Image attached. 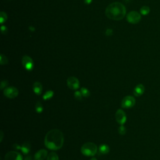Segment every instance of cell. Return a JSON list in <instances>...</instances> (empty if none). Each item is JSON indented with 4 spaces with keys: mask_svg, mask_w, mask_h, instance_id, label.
<instances>
[{
    "mask_svg": "<svg viewBox=\"0 0 160 160\" xmlns=\"http://www.w3.org/2000/svg\"><path fill=\"white\" fill-rule=\"evenodd\" d=\"M64 143V136L59 129H52L48 131L45 138V147L51 150L61 149Z\"/></svg>",
    "mask_w": 160,
    "mask_h": 160,
    "instance_id": "cell-1",
    "label": "cell"
},
{
    "mask_svg": "<svg viewBox=\"0 0 160 160\" xmlns=\"http://www.w3.org/2000/svg\"><path fill=\"white\" fill-rule=\"evenodd\" d=\"M127 10L125 6L121 3L115 2L109 4L105 11L106 16L112 20L120 21L126 15Z\"/></svg>",
    "mask_w": 160,
    "mask_h": 160,
    "instance_id": "cell-2",
    "label": "cell"
},
{
    "mask_svg": "<svg viewBox=\"0 0 160 160\" xmlns=\"http://www.w3.org/2000/svg\"><path fill=\"white\" fill-rule=\"evenodd\" d=\"M97 151H98V147L95 143L92 142H88L85 143L81 148L82 154L86 156H95L96 154Z\"/></svg>",
    "mask_w": 160,
    "mask_h": 160,
    "instance_id": "cell-3",
    "label": "cell"
},
{
    "mask_svg": "<svg viewBox=\"0 0 160 160\" xmlns=\"http://www.w3.org/2000/svg\"><path fill=\"white\" fill-rule=\"evenodd\" d=\"M136 103V100L133 96H125L121 101V107L125 109H129L133 108Z\"/></svg>",
    "mask_w": 160,
    "mask_h": 160,
    "instance_id": "cell-4",
    "label": "cell"
},
{
    "mask_svg": "<svg viewBox=\"0 0 160 160\" xmlns=\"http://www.w3.org/2000/svg\"><path fill=\"white\" fill-rule=\"evenodd\" d=\"M141 16L137 11H133L129 12L127 16V19L129 23L137 24L141 21Z\"/></svg>",
    "mask_w": 160,
    "mask_h": 160,
    "instance_id": "cell-5",
    "label": "cell"
},
{
    "mask_svg": "<svg viewBox=\"0 0 160 160\" xmlns=\"http://www.w3.org/2000/svg\"><path fill=\"white\" fill-rule=\"evenodd\" d=\"M4 95L8 98L13 99L18 96L19 94L18 89L14 86H9L3 90Z\"/></svg>",
    "mask_w": 160,
    "mask_h": 160,
    "instance_id": "cell-6",
    "label": "cell"
},
{
    "mask_svg": "<svg viewBox=\"0 0 160 160\" xmlns=\"http://www.w3.org/2000/svg\"><path fill=\"white\" fill-rule=\"evenodd\" d=\"M22 65L27 71H31L34 68V62L29 56L25 55L22 58Z\"/></svg>",
    "mask_w": 160,
    "mask_h": 160,
    "instance_id": "cell-7",
    "label": "cell"
},
{
    "mask_svg": "<svg viewBox=\"0 0 160 160\" xmlns=\"http://www.w3.org/2000/svg\"><path fill=\"white\" fill-rule=\"evenodd\" d=\"M67 85L72 90H77L80 88V81L77 78L71 76L67 80Z\"/></svg>",
    "mask_w": 160,
    "mask_h": 160,
    "instance_id": "cell-8",
    "label": "cell"
},
{
    "mask_svg": "<svg viewBox=\"0 0 160 160\" xmlns=\"http://www.w3.org/2000/svg\"><path fill=\"white\" fill-rule=\"evenodd\" d=\"M115 118L116 121L121 125H123L127 121V115L123 109H118L115 114Z\"/></svg>",
    "mask_w": 160,
    "mask_h": 160,
    "instance_id": "cell-9",
    "label": "cell"
},
{
    "mask_svg": "<svg viewBox=\"0 0 160 160\" xmlns=\"http://www.w3.org/2000/svg\"><path fill=\"white\" fill-rule=\"evenodd\" d=\"M4 160H23V157L19 153L16 151H10L6 154Z\"/></svg>",
    "mask_w": 160,
    "mask_h": 160,
    "instance_id": "cell-10",
    "label": "cell"
},
{
    "mask_svg": "<svg viewBox=\"0 0 160 160\" xmlns=\"http://www.w3.org/2000/svg\"><path fill=\"white\" fill-rule=\"evenodd\" d=\"M48 156V151L46 150H40L34 155V160H44Z\"/></svg>",
    "mask_w": 160,
    "mask_h": 160,
    "instance_id": "cell-11",
    "label": "cell"
},
{
    "mask_svg": "<svg viewBox=\"0 0 160 160\" xmlns=\"http://www.w3.org/2000/svg\"><path fill=\"white\" fill-rule=\"evenodd\" d=\"M33 89L34 93H35L36 95H40L43 92V86L41 83L38 81H36L34 83V84L33 85Z\"/></svg>",
    "mask_w": 160,
    "mask_h": 160,
    "instance_id": "cell-12",
    "label": "cell"
},
{
    "mask_svg": "<svg viewBox=\"0 0 160 160\" xmlns=\"http://www.w3.org/2000/svg\"><path fill=\"white\" fill-rule=\"evenodd\" d=\"M144 90L145 88L144 85L142 84H139L133 90V94L136 97L141 96L144 93Z\"/></svg>",
    "mask_w": 160,
    "mask_h": 160,
    "instance_id": "cell-13",
    "label": "cell"
},
{
    "mask_svg": "<svg viewBox=\"0 0 160 160\" xmlns=\"http://www.w3.org/2000/svg\"><path fill=\"white\" fill-rule=\"evenodd\" d=\"M20 150L22 151V153L24 155H28L29 153V152L30 151L31 145L29 143H28V142L24 143L22 146H21Z\"/></svg>",
    "mask_w": 160,
    "mask_h": 160,
    "instance_id": "cell-14",
    "label": "cell"
},
{
    "mask_svg": "<svg viewBox=\"0 0 160 160\" xmlns=\"http://www.w3.org/2000/svg\"><path fill=\"white\" fill-rule=\"evenodd\" d=\"M109 151H110V148L108 145L103 144L100 146L99 152L101 155H107L109 153Z\"/></svg>",
    "mask_w": 160,
    "mask_h": 160,
    "instance_id": "cell-15",
    "label": "cell"
},
{
    "mask_svg": "<svg viewBox=\"0 0 160 160\" xmlns=\"http://www.w3.org/2000/svg\"><path fill=\"white\" fill-rule=\"evenodd\" d=\"M53 96H54V92L52 91V90H49V91H47L44 94L43 98L44 100H48L51 99Z\"/></svg>",
    "mask_w": 160,
    "mask_h": 160,
    "instance_id": "cell-16",
    "label": "cell"
},
{
    "mask_svg": "<svg viewBox=\"0 0 160 160\" xmlns=\"http://www.w3.org/2000/svg\"><path fill=\"white\" fill-rule=\"evenodd\" d=\"M150 12V8L147 6H144L140 9V13L142 15L146 16L148 15Z\"/></svg>",
    "mask_w": 160,
    "mask_h": 160,
    "instance_id": "cell-17",
    "label": "cell"
},
{
    "mask_svg": "<svg viewBox=\"0 0 160 160\" xmlns=\"http://www.w3.org/2000/svg\"><path fill=\"white\" fill-rule=\"evenodd\" d=\"M47 160H59V156L55 152H51L47 156Z\"/></svg>",
    "mask_w": 160,
    "mask_h": 160,
    "instance_id": "cell-18",
    "label": "cell"
},
{
    "mask_svg": "<svg viewBox=\"0 0 160 160\" xmlns=\"http://www.w3.org/2000/svg\"><path fill=\"white\" fill-rule=\"evenodd\" d=\"M7 19H8V16H7V14L4 12L1 11L0 13V23L1 25H3L4 23H5Z\"/></svg>",
    "mask_w": 160,
    "mask_h": 160,
    "instance_id": "cell-19",
    "label": "cell"
},
{
    "mask_svg": "<svg viewBox=\"0 0 160 160\" xmlns=\"http://www.w3.org/2000/svg\"><path fill=\"white\" fill-rule=\"evenodd\" d=\"M35 110L38 113H41L43 111V106L40 101H38L35 105Z\"/></svg>",
    "mask_w": 160,
    "mask_h": 160,
    "instance_id": "cell-20",
    "label": "cell"
},
{
    "mask_svg": "<svg viewBox=\"0 0 160 160\" xmlns=\"http://www.w3.org/2000/svg\"><path fill=\"white\" fill-rule=\"evenodd\" d=\"M80 92L82 95L83 96V97H85V98H88V97L90 96V92L86 88H85V87L81 88L80 89Z\"/></svg>",
    "mask_w": 160,
    "mask_h": 160,
    "instance_id": "cell-21",
    "label": "cell"
},
{
    "mask_svg": "<svg viewBox=\"0 0 160 160\" xmlns=\"http://www.w3.org/2000/svg\"><path fill=\"white\" fill-rule=\"evenodd\" d=\"M8 63V58H7L6 57H5L3 54H1V55H0V64L1 65H4Z\"/></svg>",
    "mask_w": 160,
    "mask_h": 160,
    "instance_id": "cell-22",
    "label": "cell"
},
{
    "mask_svg": "<svg viewBox=\"0 0 160 160\" xmlns=\"http://www.w3.org/2000/svg\"><path fill=\"white\" fill-rule=\"evenodd\" d=\"M74 98H75L76 100H79V101L82 100L83 97V96L82 95L81 92H79V91H76V92H74Z\"/></svg>",
    "mask_w": 160,
    "mask_h": 160,
    "instance_id": "cell-23",
    "label": "cell"
},
{
    "mask_svg": "<svg viewBox=\"0 0 160 160\" xmlns=\"http://www.w3.org/2000/svg\"><path fill=\"white\" fill-rule=\"evenodd\" d=\"M118 133L121 135H124L127 133V129L123 125H121V126L118 128Z\"/></svg>",
    "mask_w": 160,
    "mask_h": 160,
    "instance_id": "cell-24",
    "label": "cell"
},
{
    "mask_svg": "<svg viewBox=\"0 0 160 160\" xmlns=\"http://www.w3.org/2000/svg\"><path fill=\"white\" fill-rule=\"evenodd\" d=\"M8 81L6 80H3L1 83V89H4L8 87Z\"/></svg>",
    "mask_w": 160,
    "mask_h": 160,
    "instance_id": "cell-25",
    "label": "cell"
},
{
    "mask_svg": "<svg viewBox=\"0 0 160 160\" xmlns=\"http://www.w3.org/2000/svg\"><path fill=\"white\" fill-rule=\"evenodd\" d=\"M1 31L2 33V34H6L8 32V28H7V27L4 25H2L1 27Z\"/></svg>",
    "mask_w": 160,
    "mask_h": 160,
    "instance_id": "cell-26",
    "label": "cell"
},
{
    "mask_svg": "<svg viewBox=\"0 0 160 160\" xmlns=\"http://www.w3.org/2000/svg\"><path fill=\"white\" fill-rule=\"evenodd\" d=\"M113 30L112 29L108 28V29L106 30L105 33L106 34V36H111L113 34Z\"/></svg>",
    "mask_w": 160,
    "mask_h": 160,
    "instance_id": "cell-27",
    "label": "cell"
},
{
    "mask_svg": "<svg viewBox=\"0 0 160 160\" xmlns=\"http://www.w3.org/2000/svg\"><path fill=\"white\" fill-rule=\"evenodd\" d=\"M93 0H85V3L86 4H89L92 3Z\"/></svg>",
    "mask_w": 160,
    "mask_h": 160,
    "instance_id": "cell-28",
    "label": "cell"
},
{
    "mask_svg": "<svg viewBox=\"0 0 160 160\" xmlns=\"http://www.w3.org/2000/svg\"><path fill=\"white\" fill-rule=\"evenodd\" d=\"M0 134H1V140H0V141H2L3 140V132L1 131V133H0Z\"/></svg>",
    "mask_w": 160,
    "mask_h": 160,
    "instance_id": "cell-29",
    "label": "cell"
},
{
    "mask_svg": "<svg viewBox=\"0 0 160 160\" xmlns=\"http://www.w3.org/2000/svg\"><path fill=\"white\" fill-rule=\"evenodd\" d=\"M29 28H30V30H31V31H34V30H35V28H34L33 27V26H30Z\"/></svg>",
    "mask_w": 160,
    "mask_h": 160,
    "instance_id": "cell-30",
    "label": "cell"
},
{
    "mask_svg": "<svg viewBox=\"0 0 160 160\" xmlns=\"http://www.w3.org/2000/svg\"><path fill=\"white\" fill-rule=\"evenodd\" d=\"M25 160H31V156H27V157H26Z\"/></svg>",
    "mask_w": 160,
    "mask_h": 160,
    "instance_id": "cell-31",
    "label": "cell"
},
{
    "mask_svg": "<svg viewBox=\"0 0 160 160\" xmlns=\"http://www.w3.org/2000/svg\"><path fill=\"white\" fill-rule=\"evenodd\" d=\"M90 160H97V159L95 158H92Z\"/></svg>",
    "mask_w": 160,
    "mask_h": 160,
    "instance_id": "cell-32",
    "label": "cell"
},
{
    "mask_svg": "<svg viewBox=\"0 0 160 160\" xmlns=\"http://www.w3.org/2000/svg\"><path fill=\"white\" fill-rule=\"evenodd\" d=\"M125 1H126L127 2H129V1H131V0H125Z\"/></svg>",
    "mask_w": 160,
    "mask_h": 160,
    "instance_id": "cell-33",
    "label": "cell"
}]
</instances>
